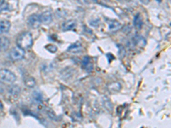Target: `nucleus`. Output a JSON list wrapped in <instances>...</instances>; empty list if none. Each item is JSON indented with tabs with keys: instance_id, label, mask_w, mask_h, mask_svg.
Returning <instances> with one entry per match:
<instances>
[{
	"instance_id": "f257e3e1",
	"label": "nucleus",
	"mask_w": 171,
	"mask_h": 128,
	"mask_svg": "<svg viewBox=\"0 0 171 128\" xmlns=\"http://www.w3.org/2000/svg\"><path fill=\"white\" fill-rule=\"evenodd\" d=\"M17 46L23 50L30 48L33 45V37L29 32H23L17 37L16 40Z\"/></svg>"
},
{
	"instance_id": "f03ea898",
	"label": "nucleus",
	"mask_w": 171,
	"mask_h": 128,
	"mask_svg": "<svg viewBox=\"0 0 171 128\" xmlns=\"http://www.w3.org/2000/svg\"><path fill=\"white\" fill-rule=\"evenodd\" d=\"M0 80L6 84H13L16 80V74L9 69H3L0 70Z\"/></svg>"
},
{
	"instance_id": "7ed1b4c3",
	"label": "nucleus",
	"mask_w": 171,
	"mask_h": 128,
	"mask_svg": "<svg viewBox=\"0 0 171 128\" xmlns=\"http://www.w3.org/2000/svg\"><path fill=\"white\" fill-rule=\"evenodd\" d=\"M25 50L21 49L19 46L12 48L10 52V57L13 61H20L25 57Z\"/></svg>"
},
{
	"instance_id": "20e7f679",
	"label": "nucleus",
	"mask_w": 171,
	"mask_h": 128,
	"mask_svg": "<svg viewBox=\"0 0 171 128\" xmlns=\"http://www.w3.org/2000/svg\"><path fill=\"white\" fill-rule=\"evenodd\" d=\"M27 22H28V25L32 28H34V29L38 28L42 23L40 19V15H38V14L31 15L28 16Z\"/></svg>"
},
{
	"instance_id": "39448f33",
	"label": "nucleus",
	"mask_w": 171,
	"mask_h": 128,
	"mask_svg": "<svg viewBox=\"0 0 171 128\" xmlns=\"http://www.w3.org/2000/svg\"><path fill=\"white\" fill-rule=\"evenodd\" d=\"M81 66L82 69H84L86 72L91 73L93 70V62L92 58L89 56H85L81 60Z\"/></svg>"
},
{
	"instance_id": "423d86ee",
	"label": "nucleus",
	"mask_w": 171,
	"mask_h": 128,
	"mask_svg": "<svg viewBox=\"0 0 171 128\" xmlns=\"http://www.w3.org/2000/svg\"><path fill=\"white\" fill-rule=\"evenodd\" d=\"M41 22L44 24H50L52 21V14L50 10H45L40 15Z\"/></svg>"
},
{
	"instance_id": "0eeeda50",
	"label": "nucleus",
	"mask_w": 171,
	"mask_h": 128,
	"mask_svg": "<svg viewBox=\"0 0 171 128\" xmlns=\"http://www.w3.org/2000/svg\"><path fill=\"white\" fill-rule=\"evenodd\" d=\"M10 21L7 20L0 21V34L7 33L10 29Z\"/></svg>"
},
{
	"instance_id": "6e6552de",
	"label": "nucleus",
	"mask_w": 171,
	"mask_h": 128,
	"mask_svg": "<svg viewBox=\"0 0 171 128\" xmlns=\"http://www.w3.org/2000/svg\"><path fill=\"white\" fill-rule=\"evenodd\" d=\"M10 41L7 37H0V52L5 51L10 47Z\"/></svg>"
},
{
	"instance_id": "1a4fd4ad",
	"label": "nucleus",
	"mask_w": 171,
	"mask_h": 128,
	"mask_svg": "<svg viewBox=\"0 0 171 128\" xmlns=\"http://www.w3.org/2000/svg\"><path fill=\"white\" fill-rule=\"evenodd\" d=\"M75 26H76V22L74 20L66 21L62 24V31H70V30L74 29Z\"/></svg>"
},
{
	"instance_id": "9d476101",
	"label": "nucleus",
	"mask_w": 171,
	"mask_h": 128,
	"mask_svg": "<svg viewBox=\"0 0 171 128\" xmlns=\"http://www.w3.org/2000/svg\"><path fill=\"white\" fill-rule=\"evenodd\" d=\"M133 26L137 29H141L143 27V19H142V16L140 13L136 14L134 18H133Z\"/></svg>"
},
{
	"instance_id": "9b49d317",
	"label": "nucleus",
	"mask_w": 171,
	"mask_h": 128,
	"mask_svg": "<svg viewBox=\"0 0 171 128\" xmlns=\"http://www.w3.org/2000/svg\"><path fill=\"white\" fill-rule=\"evenodd\" d=\"M81 48H82V45H81V42H75L69 47L68 51H70L71 53H78L79 51H81Z\"/></svg>"
},
{
	"instance_id": "f8f14e48",
	"label": "nucleus",
	"mask_w": 171,
	"mask_h": 128,
	"mask_svg": "<svg viewBox=\"0 0 171 128\" xmlns=\"http://www.w3.org/2000/svg\"><path fill=\"white\" fill-rule=\"evenodd\" d=\"M21 92V89L18 86H12L9 88V93L11 96L18 97Z\"/></svg>"
},
{
	"instance_id": "ddd939ff",
	"label": "nucleus",
	"mask_w": 171,
	"mask_h": 128,
	"mask_svg": "<svg viewBox=\"0 0 171 128\" xmlns=\"http://www.w3.org/2000/svg\"><path fill=\"white\" fill-rule=\"evenodd\" d=\"M121 28V23L117 21H110L109 23V28L111 31H116Z\"/></svg>"
},
{
	"instance_id": "4468645a",
	"label": "nucleus",
	"mask_w": 171,
	"mask_h": 128,
	"mask_svg": "<svg viewBox=\"0 0 171 128\" xmlns=\"http://www.w3.org/2000/svg\"><path fill=\"white\" fill-rule=\"evenodd\" d=\"M24 82H25V85L28 88H33L36 85V81H35L34 78H33V77H27L24 79Z\"/></svg>"
},
{
	"instance_id": "2eb2a0df",
	"label": "nucleus",
	"mask_w": 171,
	"mask_h": 128,
	"mask_svg": "<svg viewBox=\"0 0 171 128\" xmlns=\"http://www.w3.org/2000/svg\"><path fill=\"white\" fill-rule=\"evenodd\" d=\"M134 43L137 45H140V46H144L145 45V39L142 37V36H140V35H136L135 37H134Z\"/></svg>"
},
{
	"instance_id": "dca6fc26",
	"label": "nucleus",
	"mask_w": 171,
	"mask_h": 128,
	"mask_svg": "<svg viewBox=\"0 0 171 128\" xmlns=\"http://www.w3.org/2000/svg\"><path fill=\"white\" fill-rule=\"evenodd\" d=\"M121 88V84H119V83H117V82H114V83H112L111 86H109V89L111 90V91H113V92H117V91H119Z\"/></svg>"
},
{
	"instance_id": "f3484780",
	"label": "nucleus",
	"mask_w": 171,
	"mask_h": 128,
	"mask_svg": "<svg viewBox=\"0 0 171 128\" xmlns=\"http://www.w3.org/2000/svg\"><path fill=\"white\" fill-rule=\"evenodd\" d=\"M45 49L47 50L48 51H50V53H55L57 50V47L54 45H48L45 46Z\"/></svg>"
},
{
	"instance_id": "a211bd4d",
	"label": "nucleus",
	"mask_w": 171,
	"mask_h": 128,
	"mask_svg": "<svg viewBox=\"0 0 171 128\" xmlns=\"http://www.w3.org/2000/svg\"><path fill=\"white\" fill-rule=\"evenodd\" d=\"M33 99H34L35 101L40 102L41 100H42V95H41V93L38 92V91H34L33 94Z\"/></svg>"
},
{
	"instance_id": "6ab92c4d",
	"label": "nucleus",
	"mask_w": 171,
	"mask_h": 128,
	"mask_svg": "<svg viewBox=\"0 0 171 128\" xmlns=\"http://www.w3.org/2000/svg\"><path fill=\"white\" fill-rule=\"evenodd\" d=\"M4 3V0H0V6H1Z\"/></svg>"
}]
</instances>
